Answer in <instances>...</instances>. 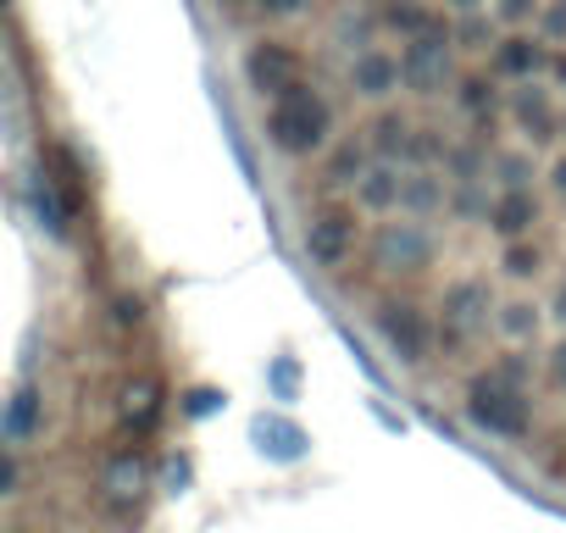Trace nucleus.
Masks as SVG:
<instances>
[]
</instances>
